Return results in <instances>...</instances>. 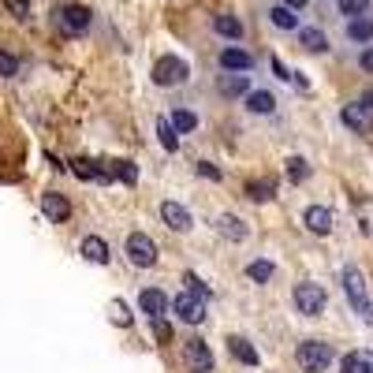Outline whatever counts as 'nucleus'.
<instances>
[{
  "label": "nucleus",
  "instance_id": "1",
  "mask_svg": "<svg viewBox=\"0 0 373 373\" xmlns=\"http://www.w3.org/2000/svg\"><path fill=\"white\" fill-rule=\"evenodd\" d=\"M295 362L306 373H325L329 362H332V347L321 344V339H306V344H299V351H295Z\"/></svg>",
  "mask_w": 373,
  "mask_h": 373
},
{
  "label": "nucleus",
  "instance_id": "2",
  "mask_svg": "<svg viewBox=\"0 0 373 373\" xmlns=\"http://www.w3.org/2000/svg\"><path fill=\"white\" fill-rule=\"evenodd\" d=\"M187 75H190V68H187L183 56H157V63H153V83L157 86H180Z\"/></svg>",
  "mask_w": 373,
  "mask_h": 373
},
{
  "label": "nucleus",
  "instance_id": "3",
  "mask_svg": "<svg viewBox=\"0 0 373 373\" xmlns=\"http://www.w3.org/2000/svg\"><path fill=\"white\" fill-rule=\"evenodd\" d=\"M127 257H131L138 269H150V265H157V242L142 232L127 235Z\"/></svg>",
  "mask_w": 373,
  "mask_h": 373
},
{
  "label": "nucleus",
  "instance_id": "4",
  "mask_svg": "<svg viewBox=\"0 0 373 373\" xmlns=\"http://www.w3.org/2000/svg\"><path fill=\"white\" fill-rule=\"evenodd\" d=\"M291 299H295L299 314H306V317H317L321 310H325V302H329V299H325V291H321L317 284H299Z\"/></svg>",
  "mask_w": 373,
  "mask_h": 373
},
{
  "label": "nucleus",
  "instance_id": "5",
  "mask_svg": "<svg viewBox=\"0 0 373 373\" xmlns=\"http://www.w3.org/2000/svg\"><path fill=\"white\" fill-rule=\"evenodd\" d=\"M172 314L180 317L183 325H202V321H205V299H198V295H190V291H183V295L172 302Z\"/></svg>",
  "mask_w": 373,
  "mask_h": 373
},
{
  "label": "nucleus",
  "instance_id": "6",
  "mask_svg": "<svg viewBox=\"0 0 373 373\" xmlns=\"http://www.w3.org/2000/svg\"><path fill=\"white\" fill-rule=\"evenodd\" d=\"M187 373H213V351H209L202 339H187Z\"/></svg>",
  "mask_w": 373,
  "mask_h": 373
},
{
  "label": "nucleus",
  "instance_id": "7",
  "mask_svg": "<svg viewBox=\"0 0 373 373\" xmlns=\"http://www.w3.org/2000/svg\"><path fill=\"white\" fill-rule=\"evenodd\" d=\"M56 15H60V26L68 30V34H83V30H90V19H93L90 8H83V4H63Z\"/></svg>",
  "mask_w": 373,
  "mask_h": 373
},
{
  "label": "nucleus",
  "instance_id": "8",
  "mask_svg": "<svg viewBox=\"0 0 373 373\" xmlns=\"http://www.w3.org/2000/svg\"><path fill=\"white\" fill-rule=\"evenodd\" d=\"M41 213L48 217V220H68L71 217V205H68V198L63 194H56V190H48V194H41Z\"/></svg>",
  "mask_w": 373,
  "mask_h": 373
},
{
  "label": "nucleus",
  "instance_id": "9",
  "mask_svg": "<svg viewBox=\"0 0 373 373\" xmlns=\"http://www.w3.org/2000/svg\"><path fill=\"white\" fill-rule=\"evenodd\" d=\"M344 291H347V299L354 302V310H359V306L366 302V277L354 265H347L344 269Z\"/></svg>",
  "mask_w": 373,
  "mask_h": 373
},
{
  "label": "nucleus",
  "instance_id": "10",
  "mask_svg": "<svg viewBox=\"0 0 373 373\" xmlns=\"http://www.w3.org/2000/svg\"><path fill=\"white\" fill-rule=\"evenodd\" d=\"M302 224H306L314 235H329V232H332V213H329L325 205H310V209L302 213Z\"/></svg>",
  "mask_w": 373,
  "mask_h": 373
},
{
  "label": "nucleus",
  "instance_id": "11",
  "mask_svg": "<svg viewBox=\"0 0 373 373\" xmlns=\"http://www.w3.org/2000/svg\"><path fill=\"white\" fill-rule=\"evenodd\" d=\"M160 217H165V224H168L172 232H190V224H194L190 213H187L180 202H165V205H160Z\"/></svg>",
  "mask_w": 373,
  "mask_h": 373
},
{
  "label": "nucleus",
  "instance_id": "12",
  "mask_svg": "<svg viewBox=\"0 0 373 373\" xmlns=\"http://www.w3.org/2000/svg\"><path fill=\"white\" fill-rule=\"evenodd\" d=\"M138 302H142V310L150 314V317H165V310H168L165 291H157V287H145L142 295H138Z\"/></svg>",
  "mask_w": 373,
  "mask_h": 373
},
{
  "label": "nucleus",
  "instance_id": "13",
  "mask_svg": "<svg viewBox=\"0 0 373 373\" xmlns=\"http://www.w3.org/2000/svg\"><path fill=\"white\" fill-rule=\"evenodd\" d=\"M83 257L93 265H108V242L97 239V235H86L83 239Z\"/></svg>",
  "mask_w": 373,
  "mask_h": 373
},
{
  "label": "nucleus",
  "instance_id": "14",
  "mask_svg": "<svg viewBox=\"0 0 373 373\" xmlns=\"http://www.w3.org/2000/svg\"><path fill=\"white\" fill-rule=\"evenodd\" d=\"M217 232L224 239H232V242H242L247 239V224H242L239 217H232V213H224V217H217Z\"/></svg>",
  "mask_w": 373,
  "mask_h": 373
},
{
  "label": "nucleus",
  "instance_id": "15",
  "mask_svg": "<svg viewBox=\"0 0 373 373\" xmlns=\"http://www.w3.org/2000/svg\"><path fill=\"white\" fill-rule=\"evenodd\" d=\"M247 90H250V75L242 71V75H224L220 78V93L224 97H247Z\"/></svg>",
  "mask_w": 373,
  "mask_h": 373
},
{
  "label": "nucleus",
  "instance_id": "16",
  "mask_svg": "<svg viewBox=\"0 0 373 373\" xmlns=\"http://www.w3.org/2000/svg\"><path fill=\"white\" fill-rule=\"evenodd\" d=\"M299 41H302V48H306V53H325V48H329V38L321 34L317 26H306V30H299Z\"/></svg>",
  "mask_w": 373,
  "mask_h": 373
},
{
  "label": "nucleus",
  "instance_id": "17",
  "mask_svg": "<svg viewBox=\"0 0 373 373\" xmlns=\"http://www.w3.org/2000/svg\"><path fill=\"white\" fill-rule=\"evenodd\" d=\"M220 63H224V68H228V71H250V53H242V48H224V53H220Z\"/></svg>",
  "mask_w": 373,
  "mask_h": 373
},
{
  "label": "nucleus",
  "instance_id": "18",
  "mask_svg": "<svg viewBox=\"0 0 373 373\" xmlns=\"http://www.w3.org/2000/svg\"><path fill=\"white\" fill-rule=\"evenodd\" d=\"M157 138H160V145H165L168 153L180 150V131H175V123H172V120H165V116L157 120Z\"/></svg>",
  "mask_w": 373,
  "mask_h": 373
},
{
  "label": "nucleus",
  "instance_id": "19",
  "mask_svg": "<svg viewBox=\"0 0 373 373\" xmlns=\"http://www.w3.org/2000/svg\"><path fill=\"white\" fill-rule=\"evenodd\" d=\"M339 373H373V354H362V351H351Z\"/></svg>",
  "mask_w": 373,
  "mask_h": 373
},
{
  "label": "nucleus",
  "instance_id": "20",
  "mask_svg": "<svg viewBox=\"0 0 373 373\" xmlns=\"http://www.w3.org/2000/svg\"><path fill=\"white\" fill-rule=\"evenodd\" d=\"M71 172L75 175H83V180H112V172H105L101 165H93V160H71Z\"/></svg>",
  "mask_w": 373,
  "mask_h": 373
},
{
  "label": "nucleus",
  "instance_id": "21",
  "mask_svg": "<svg viewBox=\"0 0 373 373\" xmlns=\"http://www.w3.org/2000/svg\"><path fill=\"white\" fill-rule=\"evenodd\" d=\"M247 277H250L254 284H269L272 277H277V265L265 262V257H257V262H250V265H247Z\"/></svg>",
  "mask_w": 373,
  "mask_h": 373
},
{
  "label": "nucleus",
  "instance_id": "22",
  "mask_svg": "<svg viewBox=\"0 0 373 373\" xmlns=\"http://www.w3.org/2000/svg\"><path fill=\"white\" fill-rule=\"evenodd\" d=\"M228 351L235 354L239 362H247V366H257V351H254V347H250V344H247V339H242V336H232V339H228Z\"/></svg>",
  "mask_w": 373,
  "mask_h": 373
},
{
  "label": "nucleus",
  "instance_id": "23",
  "mask_svg": "<svg viewBox=\"0 0 373 373\" xmlns=\"http://www.w3.org/2000/svg\"><path fill=\"white\" fill-rule=\"evenodd\" d=\"M213 26H217V34L232 38V41H239V38H242V23L235 19V15H217V19H213Z\"/></svg>",
  "mask_w": 373,
  "mask_h": 373
},
{
  "label": "nucleus",
  "instance_id": "24",
  "mask_svg": "<svg viewBox=\"0 0 373 373\" xmlns=\"http://www.w3.org/2000/svg\"><path fill=\"white\" fill-rule=\"evenodd\" d=\"M347 38L351 41H373V19H362V15H359V19H351L347 23Z\"/></svg>",
  "mask_w": 373,
  "mask_h": 373
},
{
  "label": "nucleus",
  "instance_id": "25",
  "mask_svg": "<svg viewBox=\"0 0 373 373\" xmlns=\"http://www.w3.org/2000/svg\"><path fill=\"white\" fill-rule=\"evenodd\" d=\"M247 194L254 202H269V198H277V183L272 180H254V183H247Z\"/></svg>",
  "mask_w": 373,
  "mask_h": 373
},
{
  "label": "nucleus",
  "instance_id": "26",
  "mask_svg": "<svg viewBox=\"0 0 373 373\" xmlns=\"http://www.w3.org/2000/svg\"><path fill=\"white\" fill-rule=\"evenodd\" d=\"M272 105H277V101H272V93H265V90L247 93V108L250 112H262V116H265V112H272Z\"/></svg>",
  "mask_w": 373,
  "mask_h": 373
},
{
  "label": "nucleus",
  "instance_id": "27",
  "mask_svg": "<svg viewBox=\"0 0 373 373\" xmlns=\"http://www.w3.org/2000/svg\"><path fill=\"white\" fill-rule=\"evenodd\" d=\"M269 19L277 23L280 30H295V8H287V4H280V8H272L269 11Z\"/></svg>",
  "mask_w": 373,
  "mask_h": 373
},
{
  "label": "nucleus",
  "instance_id": "28",
  "mask_svg": "<svg viewBox=\"0 0 373 373\" xmlns=\"http://www.w3.org/2000/svg\"><path fill=\"white\" fill-rule=\"evenodd\" d=\"M344 123L354 127V131H362L366 127V105H344Z\"/></svg>",
  "mask_w": 373,
  "mask_h": 373
},
{
  "label": "nucleus",
  "instance_id": "29",
  "mask_svg": "<svg viewBox=\"0 0 373 373\" xmlns=\"http://www.w3.org/2000/svg\"><path fill=\"white\" fill-rule=\"evenodd\" d=\"M108 165H112V175H116V180H123V183H135L138 180V172H135L131 160H108Z\"/></svg>",
  "mask_w": 373,
  "mask_h": 373
},
{
  "label": "nucleus",
  "instance_id": "30",
  "mask_svg": "<svg viewBox=\"0 0 373 373\" xmlns=\"http://www.w3.org/2000/svg\"><path fill=\"white\" fill-rule=\"evenodd\" d=\"M172 123H175V131L180 135H187V131H194V127H198V116H194V112H187V108H180L172 116Z\"/></svg>",
  "mask_w": 373,
  "mask_h": 373
},
{
  "label": "nucleus",
  "instance_id": "31",
  "mask_svg": "<svg viewBox=\"0 0 373 373\" xmlns=\"http://www.w3.org/2000/svg\"><path fill=\"white\" fill-rule=\"evenodd\" d=\"M336 4H339L344 15H351V19H359V15L369 11V0H336Z\"/></svg>",
  "mask_w": 373,
  "mask_h": 373
},
{
  "label": "nucleus",
  "instance_id": "32",
  "mask_svg": "<svg viewBox=\"0 0 373 373\" xmlns=\"http://www.w3.org/2000/svg\"><path fill=\"white\" fill-rule=\"evenodd\" d=\"M287 175H291V183H302L306 175H310V165H306L302 157H291L287 160Z\"/></svg>",
  "mask_w": 373,
  "mask_h": 373
},
{
  "label": "nucleus",
  "instance_id": "33",
  "mask_svg": "<svg viewBox=\"0 0 373 373\" xmlns=\"http://www.w3.org/2000/svg\"><path fill=\"white\" fill-rule=\"evenodd\" d=\"M183 284H187V291H190V295H198V299H213V287H205L198 277H194V272H187V277H183Z\"/></svg>",
  "mask_w": 373,
  "mask_h": 373
},
{
  "label": "nucleus",
  "instance_id": "34",
  "mask_svg": "<svg viewBox=\"0 0 373 373\" xmlns=\"http://www.w3.org/2000/svg\"><path fill=\"white\" fill-rule=\"evenodd\" d=\"M108 310H112V321H116V325H131V310H127L123 299H116V302L108 306Z\"/></svg>",
  "mask_w": 373,
  "mask_h": 373
},
{
  "label": "nucleus",
  "instance_id": "35",
  "mask_svg": "<svg viewBox=\"0 0 373 373\" xmlns=\"http://www.w3.org/2000/svg\"><path fill=\"white\" fill-rule=\"evenodd\" d=\"M4 8L15 15V19H26V15H30V0H4Z\"/></svg>",
  "mask_w": 373,
  "mask_h": 373
},
{
  "label": "nucleus",
  "instance_id": "36",
  "mask_svg": "<svg viewBox=\"0 0 373 373\" xmlns=\"http://www.w3.org/2000/svg\"><path fill=\"white\" fill-rule=\"evenodd\" d=\"M15 71H19V60H15L11 53H0V75H4V78H11Z\"/></svg>",
  "mask_w": 373,
  "mask_h": 373
},
{
  "label": "nucleus",
  "instance_id": "37",
  "mask_svg": "<svg viewBox=\"0 0 373 373\" xmlns=\"http://www.w3.org/2000/svg\"><path fill=\"white\" fill-rule=\"evenodd\" d=\"M153 336L160 339V344H168V339H172V325L165 317H153Z\"/></svg>",
  "mask_w": 373,
  "mask_h": 373
},
{
  "label": "nucleus",
  "instance_id": "38",
  "mask_svg": "<svg viewBox=\"0 0 373 373\" xmlns=\"http://www.w3.org/2000/svg\"><path fill=\"white\" fill-rule=\"evenodd\" d=\"M198 172L205 175V180H220V168H213L209 160H198Z\"/></svg>",
  "mask_w": 373,
  "mask_h": 373
},
{
  "label": "nucleus",
  "instance_id": "39",
  "mask_svg": "<svg viewBox=\"0 0 373 373\" xmlns=\"http://www.w3.org/2000/svg\"><path fill=\"white\" fill-rule=\"evenodd\" d=\"M359 63H362V71H373V48H366V53L359 56Z\"/></svg>",
  "mask_w": 373,
  "mask_h": 373
},
{
  "label": "nucleus",
  "instance_id": "40",
  "mask_svg": "<svg viewBox=\"0 0 373 373\" xmlns=\"http://www.w3.org/2000/svg\"><path fill=\"white\" fill-rule=\"evenodd\" d=\"M359 314H362V321H369V325H373V302H362Z\"/></svg>",
  "mask_w": 373,
  "mask_h": 373
},
{
  "label": "nucleus",
  "instance_id": "41",
  "mask_svg": "<svg viewBox=\"0 0 373 373\" xmlns=\"http://www.w3.org/2000/svg\"><path fill=\"white\" fill-rule=\"evenodd\" d=\"M272 75H277V78H291V75H287V68H284L280 60H272Z\"/></svg>",
  "mask_w": 373,
  "mask_h": 373
},
{
  "label": "nucleus",
  "instance_id": "42",
  "mask_svg": "<svg viewBox=\"0 0 373 373\" xmlns=\"http://www.w3.org/2000/svg\"><path fill=\"white\" fill-rule=\"evenodd\" d=\"M287 8H306V0H284Z\"/></svg>",
  "mask_w": 373,
  "mask_h": 373
},
{
  "label": "nucleus",
  "instance_id": "43",
  "mask_svg": "<svg viewBox=\"0 0 373 373\" xmlns=\"http://www.w3.org/2000/svg\"><path fill=\"white\" fill-rule=\"evenodd\" d=\"M362 105H373V93H369V97H366V101H362Z\"/></svg>",
  "mask_w": 373,
  "mask_h": 373
}]
</instances>
